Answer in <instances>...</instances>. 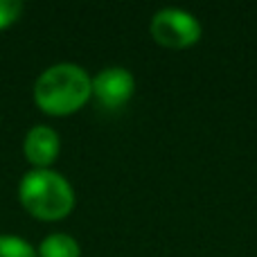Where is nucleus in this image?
<instances>
[{
  "instance_id": "nucleus-1",
  "label": "nucleus",
  "mask_w": 257,
  "mask_h": 257,
  "mask_svg": "<svg viewBox=\"0 0 257 257\" xmlns=\"http://www.w3.org/2000/svg\"><path fill=\"white\" fill-rule=\"evenodd\" d=\"M32 97L45 115H75L93 99V77L79 63H52L36 77Z\"/></svg>"
},
{
  "instance_id": "nucleus-7",
  "label": "nucleus",
  "mask_w": 257,
  "mask_h": 257,
  "mask_svg": "<svg viewBox=\"0 0 257 257\" xmlns=\"http://www.w3.org/2000/svg\"><path fill=\"white\" fill-rule=\"evenodd\" d=\"M0 257H36V248L25 237L3 232L0 235Z\"/></svg>"
},
{
  "instance_id": "nucleus-6",
  "label": "nucleus",
  "mask_w": 257,
  "mask_h": 257,
  "mask_svg": "<svg viewBox=\"0 0 257 257\" xmlns=\"http://www.w3.org/2000/svg\"><path fill=\"white\" fill-rule=\"evenodd\" d=\"M36 257H81V246L68 232H50L36 246Z\"/></svg>"
},
{
  "instance_id": "nucleus-5",
  "label": "nucleus",
  "mask_w": 257,
  "mask_h": 257,
  "mask_svg": "<svg viewBox=\"0 0 257 257\" xmlns=\"http://www.w3.org/2000/svg\"><path fill=\"white\" fill-rule=\"evenodd\" d=\"M61 154V136L48 124H34L23 138V156L32 169H50Z\"/></svg>"
},
{
  "instance_id": "nucleus-3",
  "label": "nucleus",
  "mask_w": 257,
  "mask_h": 257,
  "mask_svg": "<svg viewBox=\"0 0 257 257\" xmlns=\"http://www.w3.org/2000/svg\"><path fill=\"white\" fill-rule=\"evenodd\" d=\"M149 34L154 43L167 50H187L203 36V25L194 14L178 7H165L151 16Z\"/></svg>"
},
{
  "instance_id": "nucleus-8",
  "label": "nucleus",
  "mask_w": 257,
  "mask_h": 257,
  "mask_svg": "<svg viewBox=\"0 0 257 257\" xmlns=\"http://www.w3.org/2000/svg\"><path fill=\"white\" fill-rule=\"evenodd\" d=\"M25 5L21 0H0V32L21 21Z\"/></svg>"
},
{
  "instance_id": "nucleus-2",
  "label": "nucleus",
  "mask_w": 257,
  "mask_h": 257,
  "mask_svg": "<svg viewBox=\"0 0 257 257\" xmlns=\"http://www.w3.org/2000/svg\"><path fill=\"white\" fill-rule=\"evenodd\" d=\"M18 201L30 217L39 221H61L75 210L77 196L72 183L57 169H27L16 187Z\"/></svg>"
},
{
  "instance_id": "nucleus-4",
  "label": "nucleus",
  "mask_w": 257,
  "mask_h": 257,
  "mask_svg": "<svg viewBox=\"0 0 257 257\" xmlns=\"http://www.w3.org/2000/svg\"><path fill=\"white\" fill-rule=\"evenodd\" d=\"M136 93V77L122 66L102 68L93 75V99L106 111L124 108Z\"/></svg>"
}]
</instances>
